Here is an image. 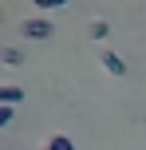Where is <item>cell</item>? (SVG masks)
Segmentation results:
<instances>
[{
    "instance_id": "1",
    "label": "cell",
    "mask_w": 146,
    "mask_h": 150,
    "mask_svg": "<svg viewBox=\"0 0 146 150\" xmlns=\"http://www.w3.org/2000/svg\"><path fill=\"white\" fill-rule=\"evenodd\" d=\"M20 32H24L28 40H47V36H51V24H47L44 16H32V20L20 24Z\"/></svg>"
},
{
    "instance_id": "2",
    "label": "cell",
    "mask_w": 146,
    "mask_h": 150,
    "mask_svg": "<svg viewBox=\"0 0 146 150\" xmlns=\"http://www.w3.org/2000/svg\"><path fill=\"white\" fill-rule=\"evenodd\" d=\"M103 67H107L111 75H126V63H123V59H118V55H115V52H103Z\"/></svg>"
},
{
    "instance_id": "3",
    "label": "cell",
    "mask_w": 146,
    "mask_h": 150,
    "mask_svg": "<svg viewBox=\"0 0 146 150\" xmlns=\"http://www.w3.org/2000/svg\"><path fill=\"white\" fill-rule=\"evenodd\" d=\"M0 99H4L8 107H16V103L24 99V87H12V83H4V87H0Z\"/></svg>"
},
{
    "instance_id": "4",
    "label": "cell",
    "mask_w": 146,
    "mask_h": 150,
    "mask_svg": "<svg viewBox=\"0 0 146 150\" xmlns=\"http://www.w3.org/2000/svg\"><path fill=\"white\" fill-rule=\"evenodd\" d=\"M107 36H111V24L107 20H95L91 24V40H107Z\"/></svg>"
},
{
    "instance_id": "5",
    "label": "cell",
    "mask_w": 146,
    "mask_h": 150,
    "mask_svg": "<svg viewBox=\"0 0 146 150\" xmlns=\"http://www.w3.org/2000/svg\"><path fill=\"white\" fill-rule=\"evenodd\" d=\"M24 55H20V47H4V67H16Z\"/></svg>"
},
{
    "instance_id": "6",
    "label": "cell",
    "mask_w": 146,
    "mask_h": 150,
    "mask_svg": "<svg viewBox=\"0 0 146 150\" xmlns=\"http://www.w3.org/2000/svg\"><path fill=\"white\" fill-rule=\"evenodd\" d=\"M32 4H36L39 12H47V8H63V4H71V0H32Z\"/></svg>"
},
{
    "instance_id": "7",
    "label": "cell",
    "mask_w": 146,
    "mask_h": 150,
    "mask_svg": "<svg viewBox=\"0 0 146 150\" xmlns=\"http://www.w3.org/2000/svg\"><path fill=\"white\" fill-rule=\"evenodd\" d=\"M47 150H75V146H71V142H67V138H63V134H55L51 142H47Z\"/></svg>"
}]
</instances>
